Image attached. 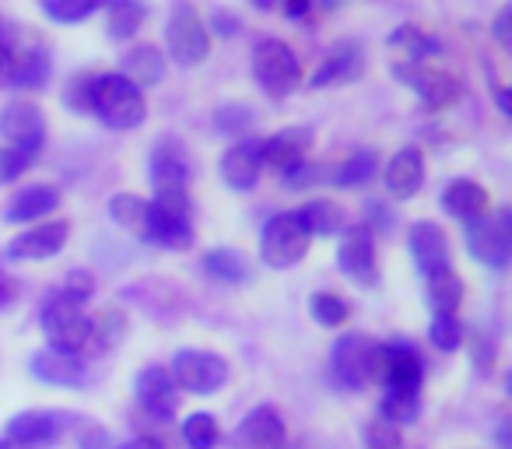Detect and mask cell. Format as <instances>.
<instances>
[{
	"label": "cell",
	"mask_w": 512,
	"mask_h": 449,
	"mask_svg": "<svg viewBox=\"0 0 512 449\" xmlns=\"http://www.w3.org/2000/svg\"><path fill=\"white\" fill-rule=\"evenodd\" d=\"M425 362L418 348L407 341L376 344V365H372V383H383L386 393H421Z\"/></svg>",
	"instance_id": "obj_5"
},
{
	"label": "cell",
	"mask_w": 512,
	"mask_h": 449,
	"mask_svg": "<svg viewBox=\"0 0 512 449\" xmlns=\"http://www.w3.org/2000/svg\"><path fill=\"white\" fill-rule=\"evenodd\" d=\"M372 365H376V341L365 334H341L330 348V372L341 390H365L372 383Z\"/></svg>",
	"instance_id": "obj_11"
},
{
	"label": "cell",
	"mask_w": 512,
	"mask_h": 449,
	"mask_svg": "<svg viewBox=\"0 0 512 449\" xmlns=\"http://www.w3.org/2000/svg\"><path fill=\"white\" fill-rule=\"evenodd\" d=\"M309 313H313V320L320 323V327L337 330V327H344V323H348L351 302L341 299L337 292H320V295H313V299H309Z\"/></svg>",
	"instance_id": "obj_36"
},
{
	"label": "cell",
	"mask_w": 512,
	"mask_h": 449,
	"mask_svg": "<svg viewBox=\"0 0 512 449\" xmlns=\"http://www.w3.org/2000/svg\"><path fill=\"white\" fill-rule=\"evenodd\" d=\"M256 123V113L249 106H239V102H235V106H221L218 109V116H214V127L221 130V134H228V137H246L249 134V127H253Z\"/></svg>",
	"instance_id": "obj_41"
},
{
	"label": "cell",
	"mask_w": 512,
	"mask_h": 449,
	"mask_svg": "<svg viewBox=\"0 0 512 449\" xmlns=\"http://www.w3.org/2000/svg\"><path fill=\"white\" fill-rule=\"evenodd\" d=\"M25 169H29V162H25L22 155H15L11 148H0V186L15 183Z\"/></svg>",
	"instance_id": "obj_49"
},
{
	"label": "cell",
	"mask_w": 512,
	"mask_h": 449,
	"mask_svg": "<svg viewBox=\"0 0 512 449\" xmlns=\"http://www.w3.org/2000/svg\"><path fill=\"white\" fill-rule=\"evenodd\" d=\"M148 169H151V183H155V190H165V186H179V190H186L190 179H193V158L183 144L165 137V141H158L155 148H151Z\"/></svg>",
	"instance_id": "obj_19"
},
{
	"label": "cell",
	"mask_w": 512,
	"mask_h": 449,
	"mask_svg": "<svg viewBox=\"0 0 512 449\" xmlns=\"http://www.w3.org/2000/svg\"><path fill=\"white\" fill-rule=\"evenodd\" d=\"M183 442L190 449H214L221 442V425L214 414H190L183 421Z\"/></svg>",
	"instance_id": "obj_38"
},
{
	"label": "cell",
	"mask_w": 512,
	"mask_h": 449,
	"mask_svg": "<svg viewBox=\"0 0 512 449\" xmlns=\"http://www.w3.org/2000/svg\"><path fill=\"white\" fill-rule=\"evenodd\" d=\"M123 78L130 81L134 88H151V85H158V81L165 78V57H162V50L158 46H151V43H144V46H134V50L123 57Z\"/></svg>",
	"instance_id": "obj_29"
},
{
	"label": "cell",
	"mask_w": 512,
	"mask_h": 449,
	"mask_svg": "<svg viewBox=\"0 0 512 449\" xmlns=\"http://www.w3.org/2000/svg\"><path fill=\"white\" fill-rule=\"evenodd\" d=\"M393 74H397L407 88H414V92H418L421 106H425L428 113H442V109H449L463 95V78H460V74H453V71H446V67L397 64V67H393Z\"/></svg>",
	"instance_id": "obj_10"
},
{
	"label": "cell",
	"mask_w": 512,
	"mask_h": 449,
	"mask_svg": "<svg viewBox=\"0 0 512 449\" xmlns=\"http://www.w3.org/2000/svg\"><path fill=\"white\" fill-rule=\"evenodd\" d=\"M71 239V221L53 218V221H36L32 229H25L22 236L11 239L8 257L11 260H53Z\"/></svg>",
	"instance_id": "obj_14"
},
{
	"label": "cell",
	"mask_w": 512,
	"mask_h": 449,
	"mask_svg": "<svg viewBox=\"0 0 512 449\" xmlns=\"http://www.w3.org/2000/svg\"><path fill=\"white\" fill-rule=\"evenodd\" d=\"M92 116L106 123L109 130H134V127H141L144 116H148V106H144V92L130 85L123 74H95Z\"/></svg>",
	"instance_id": "obj_1"
},
{
	"label": "cell",
	"mask_w": 512,
	"mask_h": 449,
	"mask_svg": "<svg viewBox=\"0 0 512 449\" xmlns=\"http://www.w3.org/2000/svg\"><path fill=\"white\" fill-rule=\"evenodd\" d=\"M141 239L144 243L165 246V250H190L193 246V221L169 218V214H158L148 207V221H144Z\"/></svg>",
	"instance_id": "obj_27"
},
{
	"label": "cell",
	"mask_w": 512,
	"mask_h": 449,
	"mask_svg": "<svg viewBox=\"0 0 512 449\" xmlns=\"http://www.w3.org/2000/svg\"><path fill=\"white\" fill-rule=\"evenodd\" d=\"M442 207H446L449 218L477 221L488 214L491 197L481 183H474V179H453V183H446V190H442Z\"/></svg>",
	"instance_id": "obj_24"
},
{
	"label": "cell",
	"mask_w": 512,
	"mask_h": 449,
	"mask_svg": "<svg viewBox=\"0 0 512 449\" xmlns=\"http://www.w3.org/2000/svg\"><path fill=\"white\" fill-rule=\"evenodd\" d=\"M313 144V130L306 127H285L278 134L256 141V155L260 165H271V169H288L295 162H306V151Z\"/></svg>",
	"instance_id": "obj_20"
},
{
	"label": "cell",
	"mask_w": 512,
	"mask_h": 449,
	"mask_svg": "<svg viewBox=\"0 0 512 449\" xmlns=\"http://www.w3.org/2000/svg\"><path fill=\"white\" fill-rule=\"evenodd\" d=\"M39 323H43V334L50 337V348L71 351V355L88 351V341H92V316H88L85 306L74 302L71 295H64V292L46 295L43 309H39Z\"/></svg>",
	"instance_id": "obj_2"
},
{
	"label": "cell",
	"mask_w": 512,
	"mask_h": 449,
	"mask_svg": "<svg viewBox=\"0 0 512 449\" xmlns=\"http://www.w3.org/2000/svg\"><path fill=\"white\" fill-rule=\"evenodd\" d=\"M32 376L39 379V383L46 386H64V390H71V386H81L88 379V365L81 355H71V351H60V348H43L32 355L29 362Z\"/></svg>",
	"instance_id": "obj_18"
},
{
	"label": "cell",
	"mask_w": 512,
	"mask_h": 449,
	"mask_svg": "<svg viewBox=\"0 0 512 449\" xmlns=\"http://www.w3.org/2000/svg\"><path fill=\"white\" fill-rule=\"evenodd\" d=\"M337 267L348 274L355 285L372 288L379 285V260H376V239L369 225H348L337 250Z\"/></svg>",
	"instance_id": "obj_13"
},
{
	"label": "cell",
	"mask_w": 512,
	"mask_h": 449,
	"mask_svg": "<svg viewBox=\"0 0 512 449\" xmlns=\"http://www.w3.org/2000/svg\"><path fill=\"white\" fill-rule=\"evenodd\" d=\"M0 141H4V148L15 151V155H22L25 162H32L46 144L43 109L22 99L8 102V106L0 109Z\"/></svg>",
	"instance_id": "obj_9"
},
{
	"label": "cell",
	"mask_w": 512,
	"mask_h": 449,
	"mask_svg": "<svg viewBox=\"0 0 512 449\" xmlns=\"http://www.w3.org/2000/svg\"><path fill=\"white\" fill-rule=\"evenodd\" d=\"M365 53L355 39H337L327 53H323L320 67L313 71L309 85L313 88H334V85H351V81L362 78Z\"/></svg>",
	"instance_id": "obj_17"
},
{
	"label": "cell",
	"mask_w": 512,
	"mask_h": 449,
	"mask_svg": "<svg viewBox=\"0 0 512 449\" xmlns=\"http://www.w3.org/2000/svg\"><path fill=\"white\" fill-rule=\"evenodd\" d=\"M425 302L435 316H456V309H460V302H463V278L453 267H442V271L428 274Z\"/></svg>",
	"instance_id": "obj_28"
},
{
	"label": "cell",
	"mask_w": 512,
	"mask_h": 449,
	"mask_svg": "<svg viewBox=\"0 0 512 449\" xmlns=\"http://www.w3.org/2000/svg\"><path fill=\"white\" fill-rule=\"evenodd\" d=\"M390 46L400 50V57H404L400 64H428L435 53V39L425 29H418V25H400L390 36Z\"/></svg>",
	"instance_id": "obj_32"
},
{
	"label": "cell",
	"mask_w": 512,
	"mask_h": 449,
	"mask_svg": "<svg viewBox=\"0 0 512 449\" xmlns=\"http://www.w3.org/2000/svg\"><path fill=\"white\" fill-rule=\"evenodd\" d=\"M295 218H299L302 232H306L309 239L337 236V232H344V225H348L344 207L334 204V200H309V204H302L299 211H295Z\"/></svg>",
	"instance_id": "obj_26"
},
{
	"label": "cell",
	"mask_w": 512,
	"mask_h": 449,
	"mask_svg": "<svg viewBox=\"0 0 512 449\" xmlns=\"http://www.w3.org/2000/svg\"><path fill=\"white\" fill-rule=\"evenodd\" d=\"M288 428L274 404H260L239 421L235 428V446L239 449H285Z\"/></svg>",
	"instance_id": "obj_16"
},
{
	"label": "cell",
	"mask_w": 512,
	"mask_h": 449,
	"mask_svg": "<svg viewBox=\"0 0 512 449\" xmlns=\"http://www.w3.org/2000/svg\"><path fill=\"white\" fill-rule=\"evenodd\" d=\"M0 449H15V446H11V442H4V439H0Z\"/></svg>",
	"instance_id": "obj_57"
},
{
	"label": "cell",
	"mask_w": 512,
	"mask_h": 449,
	"mask_svg": "<svg viewBox=\"0 0 512 449\" xmlns=\"http://www.w3.org/2000/svg\"><path fill=\"white\" fill-rule=\"evenodd\" d=\"M407 250H411L414 264H418V271L425 278L442 271V267H449V239L435 221H418L414 225L411 236H407Z\"/></svg>",
	"instance_id": "obj_21"
},
{
	"label": "cell",
	"mask_w": 512,
	"mask_h": 449,
	"mask_svg": "<svg viewBox=\"0 0 512 449\" xmlns=\"http://www.w3.org/2000/svg\"><path fill=\"white\" fill-rule=\"evenodd\" d=\"M113 449H165V446H158V442H151V439H130V442H120V446H113Z\"/></svg>",
	"instance_id": "obj_55"
},
{
	"label": "cell",
	"mask_w": 512,
	"mask_h": 449,
	"mask_svg": "<svg viewBox=\"0 0 512 449\" xmlns=\"http://www.w3.org/2000/svg\"><path fill=\"white\" fill-rule=\"evenodd\" d=\"M165 46H169V57L176 60V67H197L211 53V32L207 22L193 4H179L172 8L169 25H165Z\"/></svg>",
	"instance_id": "obj_4"
},
{
	"label": "cell",
	"mask_w": 512,
	"mask_h": 449,
	"mask_svg": "<svg viewBox=\"0 0 512 449\" xmlns=\"http://www.w3.org/2000/svg\"><path fill=\"white\" fill-rule=\"evenodd\" d=\"M470 355H474V365L481 372H491L495 369V341L491 337H484V334H470Z\"/></svg>",
	"instance_id": "obj_48"
},
{
	"label": "cell",
	"mask_w": 512,
	"mask_h": 449,
	"mask_svg": "<svg viewBox=\"0 0 512 449\" xmlns=\"http://www.w3.org/2000/svg\"><path fill=\"white\" fill-rule=\"evenodd\" d=\"M43 15L60 25H78L95 15V4H43Z\"/></svg>",
	"instance_id": "obj_46"
},
{
	"label": "cell",
	"mask_w": 512,
	"mask_h": 449,
	"mask_svg": "<svg viewBox=\"0 0 512 449\" xmlns=\"http://www.w3.org/2000/svg\"><path fill=\"white\" fill-rule=\"evenodd\" d=\"M15 299H18V285H15V278H8V274H0V309H8Z\"/></svg>",
	"instance_id": "obj_54"
},
{
	"label": "cell",
	"mask_w": 512,
	"mask_h": 449,
	"mask_svg": "<svg viewBox=\"0 0 512 449\" xmlns=\"http://www.w3.org/2000/svg\"><path fill=\"white\" fill-rule=\"evenodd\" d=\"M92 88H95V74L92 71L74 74L71 85H67V92H64V102L78 116H92Z\"/></svg>",
	"instance_id": "obj_44"
},
{
	"label": "cell",
	"mask_w": 512,
	"mask_h": 449,
	"mask_svg": "<svg viewBox=\"0 0 512 449\" xmlns=\"http://www.w3.org/2000/svg\"><path fill=\"white\" fill-rule=\"evenodd\" d=\"M218 32V36H235V32L242 29V18L235 15V11H228V8H218V11H211V22H207V32Z\"/></svg>",
	"instance_id": "obj_50"
},
{
	"label": "cell",
	"mask_w": 512,
	"mask_h": 449,
	"mask_svg": "<svg viewBox=\"0 0 512 449\" xmlns=\"http://www.w3.org/2000/svg\"><path fill=\"white\" fill-rule=\"evenodd\" d=\"M320 169L323 165H316V162H295V165H288V169H281V183L292 186V190H306V186L327 179V172H320Z\"/></svg>",
	"instance_id": "obj_45"
},
{
	"label": "cell",
	"mask_w": 512,
	"mask_h": 449,
	"mask_svg": "<svg viewBox=\"0 0 512 449\" xmlns=\"http://www.w3.org/2000/svg\"><path fill=\"white\" fill-rule=\"evenodd\" d=\"M383 179H386V190H390L393 197H400V200L414 197V193L421 190V183H425V162H421V151L418 148H400L397 155L390 158V165H386Z\"/></svg>",
	"instance_id": "obj_25"
},
{
	"label": "cell",
	"mask_w": 512,
	"mask_h": 449,
	"mask_svg": "<svg viewBox=\"0 0 512 449\" xmlns=\"http://www.w3.org/2000/svg\"><path fill=\"white\" fill-rule=\"evenodd\" d=\"M512 8L505 4V8H498V15H495V25H491V32H495V39H498V46H502L505 53L512 50Z\"/></svg>",
	"instance_id": "obj_51"
},
{
	"label": "cell",
	"mask_w": 512,
	"mask_h": 449,
	"mask_svg": "<svg viewBox=\"0 0 512 449\" xmlns=\"http://www.w3.org/2000/svg\"><path fill=\"white\" fill-rule=\"evenodd\" d=\"M144 18H148V8L144 4H109L106 8V32L109 39H130L137 29L144 25Z\"/></svg>",
	"instance_id": "obj_35"
},
{
	"label": "cell",
	"mask_w": 512,
	"mask_h": 449,
	"mask_svg": "<svg viewBox=\"0 0 512 449\" xmlns=\"http://www.w3.org/2000/svg\"><path fill=\"white\" fill-rule=\"evenodd\" d=\"M418 414H421L418 393H383L376 418L386 421V425H393V428H404V425H414Z\"/></svg>",
	"instance_id": "obj_33"
},
{
	"label": "cell",
	"mask_w": 512,
	"mask_h": 449,
	"mask_svg": "<svg viewBox=\"0 0 512 449\" xmlns=\"http://www.w3.org/2000/svg\"><path fill=\"white\" fill-rule=\"evenodd\" d=\"M123 330H127V320H123L120 309H109L99 320H92V341H88V351H109L113 344L123 341Z\"/></svg>",
	"instance_id": "obj_39"
},
{
	"label": "cell",
	"mask_w": 512,
	"mask_h": 449,
	"mask_svg": "<svg viewBox=\"0 0 512 449\" xmlns=\"http://www.w3.org/2000/svg\"><path fill=\"white\" fill-rule=\"evenodd\" d=\"M64 295H71L74 302H81L85 306L88 299H92V292H95V278L88 271H71L67 274V281H64V288H60Z\"/></svg>",
	"instance_id": "obj_47"
},
{
	"label": "cell",
	"mask_w": 512,
	"mask_h": 449,
	"mask_svg": "<svg viewBox=\"0 0 512 449\" xmlns=\"http://www.w3.org/2000/svg\"><path fill=\"white\" fill-rule=\"evenodd\" d=\"M309 11H313L309 4H288L285 15H288V18H302V15H309Z\"/></svg>",
	"instance_id": "obj_56"
},
{
	"label": "cell",
	"mask_w": 512,
	"mask_h": 449,
	"mask_svg": "<svg viewBox=\"0 0 512 449\" xmlns=\"http://www.w3.org/2000/svg\"><path fill=\"white\" fill-rule=\"evenodd\" d=\"M60 200H64V193H60L57 186H50V183L25 186V190H18L15 197H11L8 211H4V218H8L11 225H25V221H39V218H46V214L57 211Z\"/></svg>",
	"instance_id": "obj_23"
},
{
	"label": "cell",
	"mask_w": 512,
	"mask_h": 449,
	"mask_svg": "<svg viewBox=\"0 0 512 449\" xmlns=\"http://www.w3.org/2000/svg\"><path fill=\"white\" fill-rule=\"evenodd\" d=\"M169 379L176 390L186 393H218L228 383V362L214 351H200V348H183L172 355L169 362Z\"/></svg>",
	"instance_id": "obj_6"
},
{
	"label": "cell",
	"mask_w": 512,
	"mask_h": 449,
	"mask_svg": "<svg viewBox=\"0 0 512 449\" xmlns=\"http://www.w3.org/2000/svg\"><path fill=\"white\" fill-rule=\"evenodd\" d=\"M260 172H264V165L256 155V137H242L221 155V179L232 190H253L260 183Z\"/></svg>",
	"instance_id": "obj_22"
},
{
	"label": "cell",
	"mask_w": 512,
	"mask_h": 449,
	"mask_svg": "<svg viewBox=\"0 0 512 449\" xmlns=\"http://www.w3.org/2000/svg\"><path fill=\"white\" fill-rule=\"evenodd\" d=\"M309 253V236L302 232L295 211H281L260 232V260L274 271H288Z\"/></svg>",
	"instance_id": "obj_8"
},
{
	"label": "cell",
	"mask_w": 512,
	"mask_h": 449,
	"mask_svg": "<svg viewBox=\"0 0 512 449\" xmlns=\"http://www.w3.org/2000/svg\"><path fill=\"white\" fill-rule=\"evenodd\" d=\"M11 64H15V46H11L8 39H0V85H8Z\"/></svg>",
	"instance_id": "obj_52"
},
{
	"label": "cell",
	"mask_w": 512,
	"mask_h": 449,
	"mask_svg": "<svg viewBox=\"0 0 512 449\" xmlns=\"http://www.w3.org/2000/svg\"><path fill=\"white\" fill-rule=\"evenodd\" d=\"M81 449H113V442L102 428H92V432L81 435Z\"/></svg>",
	"instance_id": "obj_53"
},
{
	"label": "cell",
	"mask_w": 512,
	"mask_h": 449,
	"mask_svg": "<svg viewBox=\"0 0 512 449\" xmlns=\"http://www.w3.org/2000/svg\"><path fill=\"white\" fill-rule=\"evenodd\" d=\"M67 421L57 411H22L4 425V442L11 446H25V449H43L64 435Z\"/></svg>",
	"instance_id": "obj_15"
},
{
	"label": "cell",
	"mask_w": 512,
	"mask_h": 449,
	"mask_svg": "<svg viewBox=\"0 0 512 449\" xmlns=\"http://www.w3.org/2000/svg\"><path fill=\"white\" fill-rule=\"evenodd\" d=\"M109 214L120 221L123 229H130V232L141 236L144 221H148V200H141L137 193H116V197L109 200Z\"/></svg>",
	"instance_id": "obj_37"
},
{
	"label": "cell",
	"mask_w": 512,
	"mask_h": 449,
	"mask_svg": "<svg viewBox=\"0 0 512 449\" xmlns=\"http://www.w3.org/2000/svg\"><path fill=\"white\" fill-rule=\"evenodd\" d=\"M512 214L509 207H498L495 214H484L477 221H467V250L477 264L491 271H505L512 253Z\"/></svg>",
	"instance_id": "obj_7"
},
{
	"label": "cell",
	"mask_w": 512,
	"mask_h": 449,
	"mask_svg": "<svg viewBox=\"0 0 512 449\" xmlns=\"http://www.w3.org/2000/svg\"><path fill=\"white\" fill-rule=\"evenodd\" d=\"M428 341H432V348L439 351H456L463 344V327L456 316H435L432 327H428Z\"/></svg>",
	"instance_id": "obj_43"
},
{
	"label": "cell",
	"mask_w": 512,
	"mask_h": 449,
	"mask_svg": "<svg viewBox=\"0 0 512 449\" xmlns=\"http://www.w3.org/2000/svg\"><path fill=\"white\" fill-rule=\"evenodd\" d=\"M148 207H151V211H158V214H169V218L193 221L190 190H179V186H165V190H155V197H151Z\"/></svg>",
	"instance_id": "obj_40"
},
{
	"label": "cell",
	"mask_w": 512,
	"mask_h": 449,
	"mask_svg": "<svg viewBox=\"0 0 512 449\" xmlns=\"http://www.w3.org/2000/svg\"><path fill=\"white\" fill-rule=\"evenodd\" d=\"M204 274L218 285H242L249 278V264L239 250H211L204 257Z\"/></svg>",
	"instance_id": "obj_31"
},
{
	"label": "cell",
	"mask_w": 512,
	"mask_h": 449,
	"mask_svg": "<svg viewBox=\"0 0 512 449\" xmlns=\"http://www.w3.org/2000/svg\"><path fill=\"white\" fill-rule=\"evenodd\" d=\"M50 78V57L43 50H15V64H11V88H43Z\"/></svg>",
	"instance_id": "obj_30"
},
{
	"label": "cell",
	"mask_w": 512,
	"mask_h": 449,
	"mask_svg": "<svg viewBox=\"0 0 512 449\" xmlns=\"http://www.w3.org/2000/svg\"><path fill=\"white\" fill-rule=\"evenodd\" d=\"M134 397H137V411L148 421H155V425H169L176 418L179 397L169 379V369H162V365H148V369L137 372Z\"/></svg>",
	"instance_id": "obj_12"
},
{
	"label": "cell",
	"mask_w": 512,
	"mask_h": 449,
	"mask_svg": "<svg viewBox=\"0 0 512 449\" xmlns=\"http://www.w3.org/2000/svg\"><path fill=\"white\" fill-rule=\"evenodd\" d=\"M253 78L267 99H288L302 81V60L285 39H264L253 53Z\"/></svg>",
	"instance_id": "obj_3"
},
{
	"label": "cell",
	"mask_w": 512,
	"mask_h": 449,
	"mask_svg": "<svg viewBox=\"0 0 512 449\" xmlns=\"http://www.w3.org/2000/svg\"><path fill=\"white\" fill-rule=\"evenodd\" d=\"M376 165H379L376 151H355V155L344 158V162L337 165L327 179L334 186H362V183H369V179L376 176Z\"/></svg>",
	"instance_id": "obj_34"
},
{
	"label": "cell",
	"mask_w": 512,
	"mask_h": 449,
	"mask_svg": "<svg viewBox=\"0 0 512 449\" xmlns=\"http://www.w3.org/2000/svg\"><path fill=\"white\" fill-rule=\"evenodd\" d=\"M362 446L365 449H404V435H400V428L372 418L362 425Z\"/></svg>",
	"instance_id": "obj_42"
}]
</instances>
